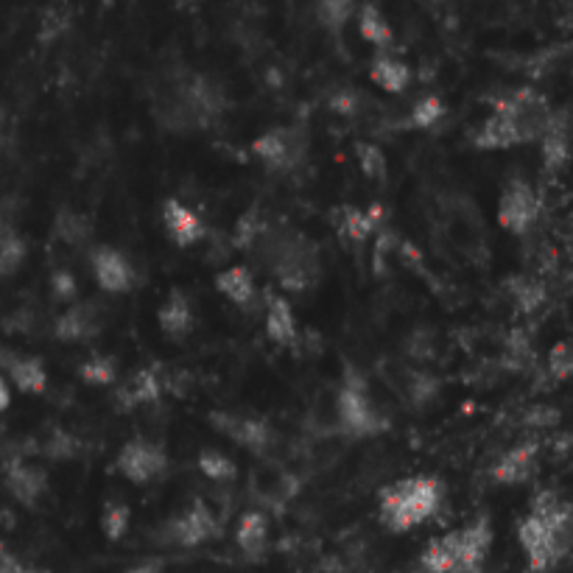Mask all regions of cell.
<instances>
[{"label":"cell","mask_w":573,"mask_h":573,"mask_svg":"<svg viewBox=\"0 0 573 573\" xmlns=\"http://www.w3.org/2000/svg\"><path fill=\"white\" fill-rule=\"evenodd\" d=\"M255 249L286 291H305L319 280V252L302 232L266 227Z\"/></svg>","instance_id":"3"},{"label":"cell","mask_w":573,"mask_h":573,"mask_svg":"<svg viewBox=\"0 0 573 573\" xmlns=\"http://www.w3.org/2000/svg\"><path fill=\"white\" fill-rule=\"evenodd\" d=\"M358 104H361V98H358L355 90H339V93H333V98H330V107L339 112V115H355Z\"/></svg>","instance_id":"39"},{"label":"cell","mask_w":573,"mask_h":573,"mask_svg":"<svg viewBox=\"0 0 573 573\" xmlns=\"http://www.w3.org/2000/svg\"><path fill=\"white\" fill-rule=\"evenodd\" d=\"M126 573H160V568H157V565H137V568H132V571Z\"/></svg>","instance_id":"41"},{"label":"cell","mask_w":573,"mask_h":573,"mask_svg":"<svg viewBox=\"0 0 573 573\" xmlns=\"http://www.w3.org/2000/svg\"><path fill=\"white\" fill-rule=\"evenodd\" d=\"M537 470V445L534 442H520L518 448L506 451L495 467H492V478L498 484H523L529 481Z\"/></svg>","instance_id":"14"},{"label":"cell","mask_w":573,"mask_h":573,"mask_svg":"<svg viewBox=\"0 0 573 573\" xmlns=\"http://www.w3.org/2000/svg\"><path fill=\"white\" fill-rule=\"evenodd\" d=\"M235 540H238V548L244 551L246 557L258 560L260 554L266 551V543H269V520H266V515L246 512L241 523H238Z\"/></svg>","instance_id":"20"},{"label":"cell","mask_w":573,"mask_h":573,"mask_svg":"<svg viewBox=\"0 0 573 573\" xmlns=\"http://www.w3.org/2000/svg\"><path fill=\"white\" fill-rule=\"evenodd\" d=\"M23 258H26V244H23V238H20L9 224H3V230H0V280L17 272L20 263H23Z\"/></svg>","instance_id":"27"},{"label":"cell","mask_w":573,"mask_h":573,"mask_svg":"<svg viewBox=\"0 0 573 573\" xmlns=\"http://www.w3.org/2000/svg\"><path fill=\"white\" fill-rule=\"evenodd\" d=\"M9 573H45V571H28V568H23V565H14Z\"/></svg>","instance_id":"42"},{"label":"cell","mask_w":573,"mask_h":573,"mask_svg":"<svg viewBox=\"0 0 573 573\" xmlns=\"http://www.w3.org/2000/svg\"><path fill=\"white\" fill-rule=\"evenodd\" d=\"M355 0H316V17L330 31H339L353 17Z\"/></svg>","instance_id":"29"},{"label":"cell","mask_w":573,"mask_h":573,"mask_svg":"<svg viewBox=\"0 0 573 573\" xmlns=\"http://www.w3.org/2000/svg\"><path fill=\"white\" fill-rule=\"evenodd\" d=\"M358 163H361V171L369 179L386 177V157H383L378 146H358Z\"/></svg>","instance_id":"36"},{"label":"cell","mask_w":573,"mask_h":573,"mask_svg":"<svg viewBox=\"0 0 573 573\" xmlns=\"http://www.w3.org/2000/svg\"><path fill=\"white\" fill-rule=\"evenodd\" d=\"M216 288L232 302V305H252L255 302V280L246 272L244 266H230L224 272L216 274Z\"/></svg>","instance_id":"21"},{"label":"cell","mask_w":573,"mask_h":573,"mask_svg":"<svg viewBox=\"0 0 573 573\" xmlns=\"http://www.w3.org/2000/svg\"><path fill=\"white\" fill-rule=\"evenodd\" d=\"M540 216V199L534 193L532 185L515 179L501 196V207H498V219L504 224V230L509 232H523L532 230V224Z\"/></svg>","instance_id":"8"},{"label":"cell","mask_w":573,"mask_h":573,"mask_svg":"<svg viewBox=\"0 0 573 573\" xmlns=\"http://www.w3.org/2000/svg\"><path fill=\"white\" fill-rule=\"evenodd\" d=\"M372 82L383 87L386 93H403L411 82V70L406 62H400L395 56L381 54L372 62Z\"/></svg>","instance_id":"23"},{"label":"cell","mask_w":573,"mask_h":573,"mask_svg":"<svg viewBox=\"0 0 573 573\" xmlns=\"http://www.w3.org/2000/svg\"><path fill=\"white\" fill-rule=\"evenodd\" d=\"M442 487L428 476L406 478L381 492V520L392 532H409L437 512Z\"/></svg>","instance_id":"5"},{"label":"cell","mask_w":573,"mask_h":573,"mask_svg":"<svg viewBox=\"0 0 573 573\" xmlns=\"http://www.w3.org/2000/svg\"><path fill=\"white\" fill-rule=\"evenodd\" d=\"M199 470L207 478H213V481H232L235 473H238V467H235L230 456H224L216 448H205V451L199 453Z\"/></svg>","instance_id":"30"},{"label":"cell","mask_w":573,"mask_h":573,"mask_svg":"<svg viewBox=\"0 0 573 573\" xmlns=\"http://www.w3.org/2000/svg\"><path fill=\"white\" fill-rule=\"evenodd\" d=\"M6 484L20 504L31 506L42 498V492L48 487V478H45V470L34 467V464L14 462L6 473Z\"/></svg>","instance_id":"17"},{"label":"cell","mask_w":573,"mask_h":573,"mask_svg":"<svg viewBox=\"0 0 573 573\" xmlns=\"http://www.w3.org/2000/svg\"><path fill=\"white\" fill-rule=\"evenodd\" d=\"M520 546L526 551L529 568L537 573L551 571L568 554L571 543V506L554 490L534 495L532 515L520 523Z\"/></svg>","instance_id":"1"},{"label":"cell","mask_w":573,"mask_h":573,"mask_svg":"<svg viewBox=\"0 0 573 573\" xmlns=\"http://www.w3.org/2000/svg\"><path fill=\"white\" fill-rule=\"evenodd\" d=\"M336 414H339V423L350 437H369V434H378L383 428L378 411L372 409V403H369L367 383L361 381L358 375H347L344 389L339 392Z\"/></svg>","instance_id":"6"},{"label":"cell","mask_w":573,"mask_h":573,"mask_svg":"<svg viewBox=\"0 0 573 573\" xmlns=\"http://www.w3.org/2000/svg\"><path fill=\"white\" fill-rule=\"evenodd\" d=\"M378 219H381V210H355V207H347L342 213V221H339V232H342L347 241H355V244H364L372 230L378 227Z\"/></svg>","instance_id":"25"},{"label":"cell","mask_w":573,"mask_h":573,"mask_svg":"<svg viewBox=\"0 0 573 573\" xmlns=\"http://www.w3.org/2000/svg\"><path fill=\"white\" fill-rule=\"evenodd\" d=\"M512 300H515V305H518L523 314H534L546 302V288L529 280V277H523V280L512 283Z\"/></svg>","instance_id":"31"},{"label":"cell","mask_w":573,"mask_h":573,"mask_svg":"<svg viewBox=\"0 0 573 573\" xmlns=\"http://www.w3.org/2000/svg\"><path fill=\"white\" fill-rule=\"evenodd\" d=\"M554 110L548 107V101L540 93H534L529 87H523L518 93L506 96L487 123L478 129L476 146L487 151H501L520 146V143H532L540 140L543 132L551 123Z\"/></svg>","instance_id":"2"},{"label":"cell","mask_w":573,"mask_h":573,"mask_svg":"<svg viewBox=\"0 0 573 573\" xmlns=\"http://www.w3.org/2000/svg\"><path fill=\"white\" fill-rule=\"evenodd\" d=\"M168 540L177 543V546H202L205 540L219 534V523L213 518V512L205 504H193L191 509H185L179 518L168 523Z\"/></svg>","instance_id":"10"},{"label":"cell","mask_w":573,"mask_h":573,"mask_svg":"<svg viewBox=\"0 0 573 573\" xmlns=\"http://www.w3.org/2000/svg\"><path fill=\"white\" fill-rule=\"evenodd\" d=\"M358 34L369 45H378V48H389L392 40H395V31H392V26L386 23V17L375 6H364L358 12Z\"/></svg>","instance_id":"26"},{"label":"cell","mask_w":573,"mask_h":573,"mask_svg":"<svg viewBox=\"0 0 573 573\" xmlns=\"http://www.w3.org/2000/svg\"><path fill=\"white\" fill-rule=\"evenodd\" d=\"M3 123H6V112H3V107H0V129H3Z\"/></svg>","instance_id":"43"},{"label":"cell","mask_w":573,"mask_h":573,"mask_svg":"<svg viewBox=\"0 0 573 573\" xmlns=\"http://www.w3.org/2000/svg\"><path fill=\"white\" fill-rule=\"evenodd\" d=\"M82 378L93 386H107V383L115 381V361L107 358V355H90L82 364Z\"/></svg>","instance_id":"33"},{"label":"cell","mask_w":573,"mask_h":573,"mask_svg":"<svg viewBox=\"0 0 573 573\" xmlns=\"http://www.w3.org/2000/svg\"><path fill=\"white\" fill-rule=\"evenodd\" d=\"M93 274H96L98 286L110 294L129 291L135 283V269L132 263L123 258L121 252H115L110 246H101L93 252Z\"/></svg>","instance_id":"12"},{"label":"cell","mask_w":573,"mask_h":573,"mask_svg":"<svg viewBox=\"0 0 573 573\" xmlns=\"http://www.w3.org/2000/svg\"><path fill=\"white\" fill-rule=\"evenodd\" d=\"M266 221L260 219V213H246L244 219L238 221V230H235V246L238 249H255L260 241V235L266 232Z\"/></svg>","instance_id":"34"},{"label":"cell","mask_w":573,"mask_h":573,"mask_svg":"<svg viewBox=\"0 0 573 573\" xmlns=\"http://www.w3.org/2000/svg\"><path fill=\"white\" fill-rule=\"evenodd\" d=\"M492 546V526L487 518L473 520L462 532L434 540L420 557V573H478Z\"/></svg>","instance_id":"4"},{"label":"cell","mask_w":573,"mask_h":573,"mask_svg":"<svg viewBox=\"0 0 573 573\" xmlns=\"http://www.w3.org/2000/svg\"><path fill=\"white\" fill-rule=\"evenodd\" d=\"M160 395H163L160 378H157L154 372H149V369H143V372H135V375L118 389V406H121V409H135V406L157 403Z\"/></svg>","instance_id":"18"},{"label":"cell","mask_w":573,"mask_h":573,"mask_svg":"<svg viewBox=\"0 0 573 573\" xmlns=\"http://www.w3.org/2000/svg\"><path fill=\"white\" fill-rule=\"evenodd\" d=\"M0 367L6 369V375L12 378V383L20 392H26V395H40V392H45L48 375H45V367H42L37 358L12 355L6 353V350H0Z\"/></svg>","instance_id":"15"},{"label":"cell","mask_w":573,"mask_h":573,"mask_svg":"<svg viewBox=\"0 0 573 573\" xmlns=\"http://www.w3.org/2000/svg\"><path fill=\"white\" fill-rule=\"evenodd\" d=\"M101 523H104V532H107L110 540H121L126 529H129V506L118 504V501L107 504Z\"/></svg>","instance_id":"35"},{"label":"cell","mask_w":573,"mask_h":573,"mask_svg":"<svg viewBox=\"0 0 573 573\" xmlns=\"http://www.w3.org/2000/svg\"><path fill=\"white\" fill-rule=\"evenodd\" d=\"M213 425L219 428L221 434L232 442H238L241 448L252 453H263L269 448V442H272V431H269V425L258 420V417H246V414H213L210 417Z\"/></svg>","instance_id":"11"},{"label":"cell","mask_w":573,"mask_h":573,"mask_svg":"<svg viewBox=\"0 0 573 573\" xmlns=\"http://www.w3.org/2000/svg\"><path fill=\"white\" fill-rule=\"evenodd\" d=\"M252 151L258 154L260 163H266L272 171H291L305 154V143L294 129H269L252 143Z\"/></svg>","instance_id":"9"},{"label":"cell","mask_w":573,"mask_h":573,"mask_svg":"<svg viewBox=\"0 0 573 573\" xmlns=\"http://www.w3.org/2000/svg\"><path fill=\"white\" fill-rule=\"evenodd\" d=\"M98 330H101V316L98 311L90 305V302H84V305H76V308H70L65 314L59 316V322H56V336L62 339V342H87V339H93Z\"/></svg>","instance_id":"16"},{"label":"cell","mask_w":573,"mask_h":573,"mask_svg":"<svg viewBox=\"0 0 573 573\" xmlns=\"http://www.w3.org/2000/svg\"><path fill=\"white\" fill-rule=\"evenodd\" d=\"M540 140H543V163L551 174H557L568 163V118L551 115V123Z\"/></svg>","instance_id":"19"},{"label":"cell","mask_w":573,"mask_h":573,"mask_svg":"<svg viewBox=\"0 0 573 573\" xmlns=\"http://www.w3.org/2000/svg\"><path fill=\"white\" fill-rule=\"evenodd\" d=\"M9 400H12V395H9V386H6V381L0 378V411L9 406Z\"/></svg>","instance_id":"40"},{"label":"cell","mask_w":573,"mask_h":573,"mask_svg":"<svg viewBox=\"0 0 573 573\" xmlns=\"http://www.w3.org/2000/svg\"><path fill=\"white\" fill-rule=\"evenodd\" d=\"M266 333L277 344L297 342V319L291 314V305L283 297H269L266 308Z\"/></svg>","instance_id":"22"},{"label":"cell","mask_w":573,"mask_h":573,"mask_svg":"<svg viewBox=\"0 0 573 573\" xmlns=\"http://www.w3.org/2000/svg\"><path fill=\"white\" fill-rule=\"evenodd\" d=\"M56 232H59V238L70 246H84L90 241V235H93V224L87 216H79V213H62L59 219H56Z\"/></svg>","instance_id":"28"},{"label":"cell","mask_w":573,"mask_h":573,"mask_svg":"<svg viewBox=\"0 0 573 573\" xmlns=\"http://www.w3.org/2000/svg\"><path fill=\"white\" fill-rule=\"evenodd\" d=\"M157 319H160V328H163L168 336L179 339V336H185L193 325L191 302L185 300V294L174 291V294L163 302V308H160Z\"/></svg>","instance_id":"24"},{"label":"cell","mask_w":573,"mask_h":573,"mask_svg":"<svg viewBox=\"0 0 573 573\" xmlns=\"http://www.w3.org/2000/svg\"><path fill=\"white\" fill-rule=\"evenodd\" d=\"M548 369H551V375H554L557 381H565V378L571 375L573 355H571V347H568V344L562 342L551 350V355H548Z\"/></svg>","instance_id":"37"},{"label":"cell","mask_w":573,"mask_h":573,"mask_svg":"<svg viewBox=\"0 0 573 573\" xmlns=\"http://www.w3.org/2000/svg\"><path fill=\"white\" fill-rule=\"evenodd\" d=\"M442 118H445V104H442V98L425 96L414 104L409 123L411 126H417V129H434Z\"/></svg>","instance_id":"32"},{"label":"cell","mask_w":573,"mask_h":573,"mask_svg":"<svg viewBox=\"0 0 573 573\" xmlns=\"http://www.w3.org/2000/svg\"><path fill=\"white\" fill-rule=\"evenodd\" d=\"M163 224L168 238L177 246H193L205 238V221L177 199H168L163 205Z\"/></svg>","instance_id":"13"},{"label":"cell","mask_w":573,"mask_h":573,"mask_svg":"<svg viewBox=\"0 0 573 573\" xmlns=\"http://www.w3.org/2000/svg\"><path fill=\"white\" fill-rule=\"evenodd\" d=\"M118 473L126 476L135 484H151L157 478L163 476L165 467H168V459L160 445H154L149 439H135L129 445H123L121 456H118Z\"/></svg>","instance_id":"7"},{"label":"cell","mask_w":573,"mask_h":573,"mask_svg":"<svg viewBox=\"0 0 573 573\" xmlns=\"http://www.w3.org/2000/svg\"><path fill=\"white\" fill-rule=\"evenodd\" d=\"M51 286H54L56 300H73L76 297V277L68 269H59L51 277Z\"/></svg>","instance_id":"38"}]
</instances>
